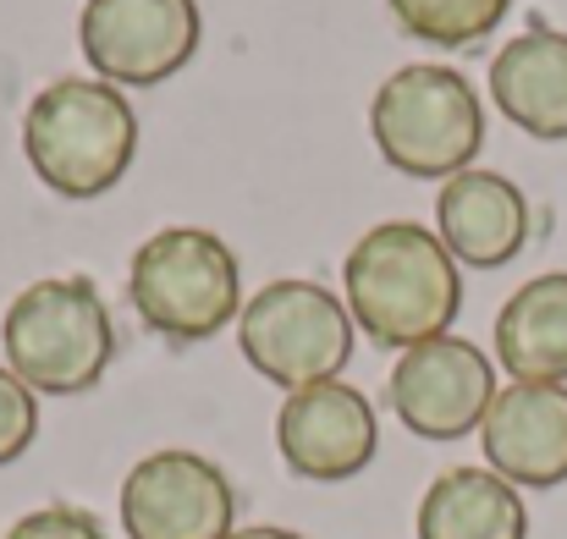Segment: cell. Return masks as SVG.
Wrapping results in <instances>:
<instances>
[{
  "label": "cell",
  "mask_w": 567,
  "mask_h": 539,
  "mask_svg": "<svg viewBox=\"0 0 567 539\" xmlns=\"http://www.w3.org/2000/svg\"><path fill=\"white\" fill-rule=\"evenodd\" d=\"M342 287L359 331L375 348H396V353L446 336L463 309L457 259L446 253L441 231H424L413 220L370 226L342 259Z\"/></svg>",
  "instance_id": "cell-1"
},
{
  "label": "cell",
  "mask_w": 567,
  "mask_h": 539,
  "mask_svg": "<svg viewBox=\"0 0 567 539\" xmlns=\"http://www.w3.org/2000/svg\"><path fill=\"white\" fill-rule=\"evenodd\" d=\"M22 155L55 198H105L138 155V116L116 83L55 77L22 116Z\"/></svg>",
  "instance_id": "cell-2"
},
{
  "label": "cell",
  "mask_w": 567,
  "mask_h": 539,
  "mask_svg": "<svg viewBox=\"0 0 567 539\" xmlns=\"http://www.w3.org/2000/svg\"><path fill=\"white\" fill-rule=\"evenodd\" d=\"M6 369L39 396H78L116 359V325L89 276L33 281L0 320Z\"/></svg>",
  "instance_id": "cell-3"
},
{
  "label": "cell",
  "mask_w": 567,
  "mask_h": 539,
  "mask_svg": "<svg viewBox=\"0 0 567 539\" xmlns=\"http://www.w3.org/2000/svg\"><path fill=\"white\" fill-rule=\"evenodd\" d=\"M370 133L402 177L452 182L474 172V155L485 149V111L457 66L413 61L375 89Z\"/></svg>",
  "instance_id": "cell-4"
},
{
  "label": "cell",
  "mask_w": 567,
  "mask_h": 539,
  "mask_svg": "<svg viewBox=\"0 0 567 539\" xmlns=\"http://www.w3.org/2000/svg\"><path fill=\"white\" fill-rule=\"evenodd\" d=\"M127 298L150 331L172 342H204L237 320L243 281L231 248L215 231L166 226L150 242H138L127 270Z\"/></svg>",
  "instance_id": "cell-5"
},
{
  "label": "cell",
  "mask_w": 567,
  "mask_h": 539,
  "mask_svg": "<svg viewBox=\"0 0 567 539\" xmlns=\"http://www.w3.org/2000/svg\"><path fill=\"white\" fill-rule=\"evenodd\" d=\"M243 359L265 380L303 391L337 380L353 359V314L320 281H270L237 314Z\"/></svg>",
  "instance_id": "cell-6"
},
{
  "label": "cell",
  "mask_w": 567,
  "mask_h": 539,
  "mask_svg": "<svg viewBox=\"0 0 567 539\" xmlns=\"http://www.w3.org/2000/svg\"><path fill=\"white\" fill-rule=\"evenodd\" d=\"M198 6L193 0H83L78 44L100 83L155 89L183 72L198 50Z\"/></svg>",
  "instance_id": "cell-7"
},
{
  "label": "cell",
  "mask_w": 567,
  "mask_h": 539,
  "mask_svg": "<svg viewBox=\"0 0 567 539\" xmlns=\"http://www.w3.org/2000/svg\"><path fill=\"white\" fill-rule=\"evenodd\" d=\"M237 490L231 479L183 446L150 452L122 479V529L127 539H231Z\"/></svg>",
  "instance_id": "cell-8"
},
{
  "label": "cell",
  "mask_w": 567,
  "mask_h": 539,
  "mask_svg": "<svg viewBox=\"0 0 567 539\" xmlns=\"http://www.w3.org/2000/svg\"><path fill=\"white\" fill-rule=\"evenodd\" d=\"M391 413L424 440H463L485 424L496 402V369L463 336H435L408 348L385 380Z\"/></svg>",
  "instance_id": "cell-9"
},
{
  "label": "cell",
  "mask_w": 567,
  "mask_h": 539,
  "mask_svg": "<svg viewBox=\"0 0 567 539\" xmlns=\"http://www.w3.org/2000/svg\"><path fill=\"white\" fill-rule=\"evenodd\" d=\"M276 446L298 479H315V485L353 479L370 468L380 446L375 407L348 380H320V385L287 391V402L276 413Z\"/></svg>",
  "instance_id": "cell-10"
},
{
  "label": "cell",
  "mask_w": 567,
  "mask_h": 539,
  "mask_svg": "<svg viewBox=\"0 0 567 539\" xmlns=\"http://www.w3.org/2000/svg\"><path fill=\"white\" fill-rule=\"evenodd\" d=\"M480 446L491 474H502L518 490H557L567 485V385L513 380L496 391Z\"/></svg>",
  "instance_id": "cell-11"
},
{
  "label": "cell",
  "mask_w": 567,
  "mask_h": 539,
  "mask_svg": "<svg viewBox=\"0 0 567 539\" xmlns=\"http://www.w3.org/2000/svg\"><path fill=\"white\" fill-rule=\"evenodd\" d=\"M435 220H441L446 253L474 265V270H496V265L518 259L529 242V198L502 172L452 177L435 198Z\"/></svg>",
  "instance_id": "cell-12"
},
{
  "label": "cell",
  "mask_w": 567,
  "mask_h": 539,
  "mask_svg": "<svg viewBox=\"0 0 567 539\" xmlns=\"http://www.w3.org/2000/svg\"><path fill=\"white\" fill-rule=\"evenodd\" d=\"M491 100L496 111L540 144L567 138V33L529 28L507 39L491 61Z\"/></svg>",
  "instance_id": "cell-13"
},
{
  "label": "cell",
  "mask_w": 567,
  "mask_h": 539,
  "mask_svg": "<svg viewBox=\"0 0 567 539\" xmlns=\"http://www.w3.org/2000/svg\"><path fill=\"white\" fill-rule=\"evenodd\" d=\"M496 363L513 380L567 385V270L524 281L496 314Z\"/></svg>",
  "instance_id": "cell-14"
},
{
  "label": "cell",
  "mask_w": 567,
  "mask_h": 539,
  "mask_svg": "<svg viewBox=\"0 0 567 539\" xmlns=\"http://www.w3.org/2000/svg\"><path fill=\"white\" fill-rule=\"evenodd\" d=\"M419 539H529V512L502 474L446 468L419 501Z\"/></svg>",
  "instance_id": "cell-15"
},
{
  "label": "cell",
  "mask_w": 567,
  "mask_h": 539,
  "mask_svg": "<svg viewBox=\"0 0 567 539\" xmlns=\"http://www.w3.org/2000/svg\"><path fill=\"white\" fill-rule=\"evenodd\" d=\"M507 6L513 0H391V17L424 44L468 50L507 17Z\"/></svg>",
  "instance_id": "cell-16"
},
{
  "label": "cell",
  "mask_w": 567,
  "mask_h": 539,
  "mask_svg": "<svg viewBox=\"0 0 567 539\" xmlns=\"http://www.w3.org/2000/svg\"><path fill=\"white\" fill-rule=\"evenodd\" d=\"M33 435H39V402H33V391L0 363V468L17 463V457L33 446Z\"/></svg>",
  "instance_id": "cell-17"
},
{
  "label": "cell",
  "mask_w": 567,
  "mask_h": 539,
  "mask_svg": "<svg viewBox=\"0 0 567 539\" xmlns=\"http://www.w3.org/2000/svg\"><path fill=\"white\" fill-rule=\"evenodd\" d=\"M6 539H111L100 529V518L94 512H83V507H39V512H28V518H17Z\"/></svg>",
  "instance_id": "cell-18"
},
{
  "label": "cell",
  "mask_w": 567,
  "mask_h": 539,
  "mask_svg": "<svg viewBox=\"0 0 567 539\" xmlns=\"http://www.w3.org/2000/svg\"><path fill=\"white\" fill-rule=\"evenodd\" d=\"M231 539H303V535H292V529H237Z\"/></svg>",
  "instance_id": "cell-19"
}]
</instances>
